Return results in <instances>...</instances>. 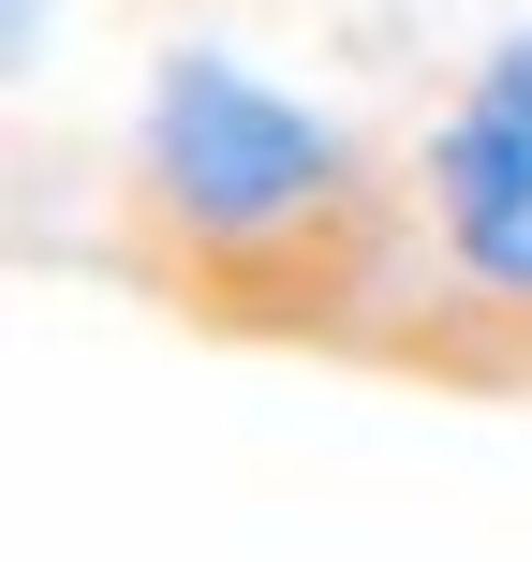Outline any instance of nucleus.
<instances>
[{"label": "nucleus", "instance_id": "f257e3e1", "mask_svg": "<svg viewBox=\"0 0 532 562\" xmlns=\"http://www.w3.org/2000/svg\"><path fill=\"white\" fill-rule=\"evenodd\" d=\"M118 207L207 326H340V311H385L415 267V223L370 178V148L252 45L148 59L118 119Z\"/></svg>", "mask_w": 532, "mask_h": 562}, {"label": "nucleus", "instance_id": "f03ea898", "mask_svg": "<svg viewBox=\"0 0 532 562\" xmlns=\"http://www.w3.org/2000/svg\"><path fill=\"white\" fill-rule=\"evenodd\" d=\"M399 223H415V281H444L459 311L532 326V15L488 30L444 75V104L415 119Z\"/></svg>", "mask_w": 532, "mask_h": 562}]
</instances>
